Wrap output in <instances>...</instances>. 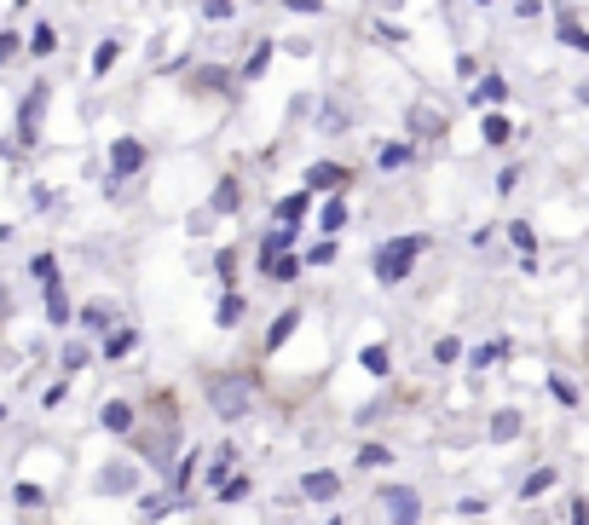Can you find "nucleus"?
Returning a JSON list of instances; mask_svg holds the SVG:
<instances>
[{
	"instance_id": "e433bc0d",
	"label": "nucleus",
	"mask_w": 589,
	"mask_h": 525,
	"mask_svg": "<svg viewBox=\"0 0 589 525\" xmlns=\"http://www.w3.org/2000/svg\"><path fill=\"white\" fill-rule=\"evenodd\" d=\"M30 277H35V283H52V277H64V272H58V254H52V249L30 254Z\"/></svg>"
},
{
	"instance_id": "423d86ee",
	"label": "nucleus",
	"mask_w": 589,
	"mask_h": 525,
	"mask_svg": "<svg viewBox=\"0 0 589 525\" xmlns=\"http://www.w3.org/2000/svg\"><path fill=\"white\" fill-rule=\"evenodd\" d=\"M353 186V168L347 162H307V174H301V191H313V196H330V191H347Z\"/></svg>"
},
{
	"instance_id": "3c124183",
	"label": "nucleus",
	"mask_w": 589,
	"mask_h": 525,
	"mask_svg": "<svg viewBox=\"0 0 589 525\" xmlns=\"http://www.w3.org/2000/svg\"><path fill=\"white\" fill-rule=\"evenodd\" d=\"M573 525H589V502H584V497L573 502Z\"/></svg>"
},
{
	"instance_id": "9b49d317",
	"label": "nucleus",
	"mask_w": 589,
	"mask_h": 525,
	"mask_svg": "<svg viewBox=\"0 0 589 525\" xmlns=\"http://www.w3.org/2000/svg\"><path fill=\"white\" fill-rule=\"evenodd\" d=\"M301 323H307V307H283L272 323H267V335H260V353H278V347H290V341H295V330H301Z\"/></svg>"
},
{
	"instance_id": "20e7f679",
	"label": "nucleus",
	"mask_w": 589,
	"mask_h": 525,
	"mask_svg": "<svg viewBox=\"0 0 589 525\" xmlns=\"http://www.w3.org/2000/svg\"><path fill=\"white\" fill-rule=\"evenodd\" d=\"M47 105H52V87H47V81H35V87L17 98V121H12V128H17L12 145H17V151L40 145V116H47Z\"/></svg>"
},
{
	"instance_id": "4be33fe9",
	"label": "nucleus",
	"mask_w": 589,
	"mask_h": 525,
	"mask_svg": "<svg viewBox=\"0 0 589 525\" xmlns=\"http://www.w3.org/2000/svg\"><path fill=\"white\" fill-rule=\"evenodd\" d=\"M272 52H278V40H272V35H267V40H255V52L243 58V70H237V81H260V75L272 70Z\"/></svg>"
},
{
	"instance_id": "de8ad7c7",
	"label": "nucleus",
	"mask_w": 589,
	"mask_h": 525,
	"mask_svg": "<svg viewBox=\"0 0 589 525\" xmlns=\"http://www.w3.org/2000/svg\"><path fill=\"white\" fill-rule=\"evenodd\" d=\"M509 237H515V249H520L526 260H532V249H538V237H532V226H520V219H515V226H509Z\"/></svg>"
},
{
	"instance_id": "6ab92c4d",
	"label": "nucleus",
	"mask_w": 589,
	"mask_h": 525,
	"mask_svg": "<svg viewBox=\"0 0 589 525\" xmlns=\"http://www.w3.org/2000/svg\"><path fill=\"white\" fill-rule=\"evenodd\" d=\"M358 370L376 375V381H388V375H393V347H388V341H370V347H358Z\"/></svg>"
},
{
	"instance_id": "c03bdc74",
	"label": "nucleus",
	"mask_w": 589,
	"mask_h": 525,
	"mask_svg": "<svg viewBox=\"0 0 589 525\" xmlns=\"http://www.w3.org/2000/svg\"><path fill=\"white\" fill-rule=\"evenodd\" d=\"M283 12H295V17H323L330 7H323V0H278Z\"/></svg>"
},
{
	"instance_id": "8fccbe9b",
	"label": "nucleus",
	"mask_w": 589,
	"mask_h": 525,
	"mask_svg": "<svg viewBox=\"0 0 589 525\" xmlns=\"http://www.w3.org/2000/svg\"><path fill=\"white\" fill-rule=\"evenodd\" d=\"M515 186H520V168H503V174H497V196H509Z\"/></svg>"
},
{
	"instance_id": "f257e3e1",
	"label": "nucleus",
	"mask_w": 589,
	"mask_h": 525,
	"mask_svg": "<svg viewBox=\"0 0 589 525\" xmlns=\"http://www.w3.org/2000/svg\"><path fill=\"white\" fill-rule=\"evenodd\" d=\"M202 404H209L226 428H237V421H249L260 410V375L255 370H214V375H202Z\"/></svg>"
},
{
	"instance_id": "f3484780",
	"label": "nucleus",
	"mask_w": 589,
	"mask_h": 525,
	"mask_svg": "<svg viewBox=\"0 0 589 525\" xmlns=\"http://www.w3.org/2000/svg\"><path fill=\"white\" fill-rule=\"evenodd\" d=\"M202 462H209V491H214V485H220V479H226V474L237 468V462H243V444H232V439H220L214 451H202Z\"/></svg>"
},
{
	"instance_id": "bb28decb",
	"label": "nucleus",
	"mask_w": 589,
	"mask_h": 525,
	"mask_svg": "<svg viewBox=\"0 0 589 525\" xmlns=\"http://www.w3.org/2000/svg\"><path fill=\"white\" fill-rule=\"evenodd\" d=\"M116 58H121V40H116V35H105V40L93 47V64H87V75H93V81H105V75L116 70Z\"/></svg>"
},
{
	"instance_id": "473e14b6",
	"label": "nucleus",
	"mask_w": 589,
	"mask_h": 525,
	"mask_svg": "<svg viewBox=\"0 0 589 525\" xmlns=\"http://www.w3.org/2000/svg\"><path fill=\"white\" fill-rule=\"evenodd\" d=\"M480 128H485V145H509V139H515V121L503 116V110H492V116L480 121Z\"/></svg>"
},
{
	"instance_id": "393cba45",
	"label": "nucleus",
	"mask_w": 589,
	"mask_h": 525,
	"mask_svg": "<svg viewBox=\"0 0 589 525\" xmlns=\"http://www.w3.org/2000/svg\"><path fill=\"white\" fill-rule=\"evenodd\" d=\"M24 52H30V58H52V52H58V29L47 24V17H40L35 29H24Z\"/></svg>"
},
{
	"instance_id": "dca6fc26",
	"label": "nucleus",
	"mask_w": 589,
	"mask_h": 525,
	"mask_svg": "<svg viewBox=\"0 0 589 525\" xmlns=\"http://www.w3.org/2000/svg\"><path fill=\"white\" fill-rule=\"evenodd\" d=\"M243 318H249V295H243V289H220V300H214V330H243Z\"/></svg>"
},
{
	"instance_id": "4468645a",
	"label": "nucleus",
	"mask_w": 589,
	"mask_h": 525,
	"mask_svg": "<svg viewBox=\"0 0 589 525\" xmlns=\"http://www.w3.org/2000/svg\"><path fill=\"white\" fill-rule=\"evenodd\" d=\"M75 318H81V330H87V335H105V330L121 323V307H116V300H81Z\"/></svg>"
},
{
	"instance_id": "1a4fd4ad",
	"label": "nucleus",
	"mask_w": 589,
	"mask_h": 525,
	"mask_svg": "<svg viewBox=\"0 0 589 525\" xmlns=\"http://www.w3.org/2000/svg\"><path fill=\"white\" fill-rule=\"evenodd\" d=\"M237 208H243V179L237 174H220L214 191H209V202H202V214H209V219H232Z\"/></svg>"
},
{
	"instance_id": "a18cd8bd",
	"label": "nucleus",
	"mask_w": 589,
	"mask_h": 525,
	"mask_svg": "<svg viewBox=\"0 0 589 525\" xmlns=\"http://www.w3.org/2000/svg\"><path fill=\"white\" fill-rule=\"evenodd\" d=\"M17 52H24V35H17V29H0V64H12Z\"/></svg>"
},
{
	"instance_id": "c85d7f7f",
	"label": "nucleus",
	"mask_w": 589,
	"mask_h": 525,
	"mask_svg": "<svg viewBox=\"0 0 589 525\" xmlns=\"http://www.w3.org/2000/svg\"><path fill=\"white\" fill-rule=\"evenodd\" d=\"M515 347H509V341H485V347H474V353H462V358H469L474 363V370H497V363L503 358H509Z\"/></svg>"
},
{
	"instance_id": "37998d69",
	"label": "nucleus",
	"mask_w": 589,
	"mask_h": 525,
	"mask_svg": "<svg viewBox=\"0 0 589 525\" xmlns=\"http://www.w3.org/2000/svg\"><path fill=\"white\" fill-rule=\"evenodd\" d=\"M64 398H70V375H58V381H47V387H40V410H58Z\"/></svg>"
},
{
	"instance_id": "a211bd4d",
	"label": "nucleus",
	"mask_w": 589,
	"mask_h": 525,
	"mask_svg": "<svg viewBox=\"0 0 589 525\" xmlns=\"http://www.w3.org/2000/svg\"><path fill=\"white\" fill-rule=\"evenodd\" d=\"M393 456H399L393 444H381V439H364L358 451H353V468H358V474H376V468H393Z\"/></svg>"
},
{
	"instance_id": "4d7b16f0",
	"label": "nucleus",
	"mask_w": 589,
	"mask_h": 525,
	"mask_svg": "<svg viewBox=\"0 0 589 525\" xmlns=\"http://www.w3.org/2000/svg\"><path fill=\"white\" fill-rule=\"evenodd\" d=\"M17 7H30V0H17Z\"/></svg>"
},
{
	"instance_id": "2f4dec72",
	"label": "nucleus",
	"mask_w": 589,
	"mask_h": 525,
	"mask_svg": "<svg viewBox=\"0 0 589 525\" xmlns=\"http://www.w3.org/2000/svg\"><path fill=\"white\" fill-rule=\"evenodd\" d=\"M12 502H17L24 514H35V509H47V491H40L35 479H17V485H12Z\"/></svg>"
},
{
	"instance_id": "864d4df0",
	"label": "nucleus",
	"mask_w": 589,
	"mask_h": 525,
	"mask_svg": "<svg viewBox=\"0 0 589 525\" xmlns=\"http://www.w3.org/2000/svg\"><path fill=\"white\" fill-rule=\"evenodd\" d=\"M323 525H347V520H341V514H330V520H323Z\"/></svg>"
},
{
	"instance_id": "39448f33",
	"label": "nucleus",
	"mask_w": 589,
	"mask_h": 525,
	"mask_svg": "<svg viewBox=\"0 0 589 525\" xmlns=\"http://www.w3.org/2000/svg\"><path fill=\"white\" fill-rule=\"evenodd\" d=\"M139 347H145V330H139V323H128V318H121L116 323V330H105V335H98V358H105V363H128Z\"/></svg>"
},
{
	"instance_id": "0eeeda50",
	"label": "nucleus",
	"mask_w": 589,
	"mask_h": 525,
	"mask_svg": "<svg viewBox=\"0 0 589 525\" xmlns=\"http://www.w3.org/2000/svg\"><path fill=\"white\" fill-rule=\"evenodd\" d=\"M381 509H388V525H422V491L416 485H381Z\"/></svg>"
},
{
	"instance_id": "7c9ffc66",
	"label": "nucleus",
	"mask_w": 589,
	"mask_h": 525,
	"mask_svg": "<svg viewBox=\"0 0 589 525\" xmlns=\"http://www.w3.org/2000/svg\"><path fill=\"white\" fill-rule=\"evenodd\" d=\"M232 81H237L232 70H220V64H202V70H197V93H232Z\"/></svg>"
},
{
	"instance_id": "4c0bfd02",
	"label": "nucleus",
	"mask_w": 589,
	"mask_h": 525,
	"mask_svg": "<svg viewBox=\"0 0 589 525\" xmlns=\"http://www.w3.org/2000/svg\"><path fill=\"white\" fill-rule=\"evenodd\" d=\"M318 133H347V110L323 98V105H318Z\"/></svg>"
},
{
	"instance_id": "79ce46f5",
	"label": "nucleus",
	"mask_w": 589,
	"mask_h": 525,
	"mask_svg": "<svg viewBox=\"0 0 589 525\" xmlns=\"http://www.w3.org/2000/svg\"><path fill=\"white\" fill-rule=\"evenodd\" d=\"M520 428H526L520 410H497V416H492V439H497V444H503V439H515Z\"/></svg>"
},
{
	"instance_id": "a878e982",
	"label": "nucleus",
	"mask_w": 589,
	"mask_h": 525,
	"mask_svg": "<svg viewBox=\"0 0 589 525\" xmlns=\"http://www.w3.org/2000/svg\"><path fill=\"white\" fill-rule=\"evenodd\" d=\"M133 485H139V474L128 468V462H110V468L98 474V491L105 497H121V491H133Z\"/></svg>"
},
{
	"instance_id": "09e8293b",
	"label": "nucleus",
	"mask_w": 589,
	"mask_h": 525,
	"mask_svg": "<svg viewBox=\"0 0 589 525\" xmlns=\"http://www.w3.org/2000/svg\"><path fill=\"white\" fill-rule=\"evenodd\" d=\"M550 393L566 404V410H573V404H578V387H573V381H566V375H550Z\"/></svg>"
},
{
	"instance_id": "72a5a7b5",
	"label": "nucleus",
	"mask_w": 589,
	"mask_h": 525,
	"mask_svg": "<svg viewBox=\"0 0 589 525\" xmlns=\"http://www.w3.org/2000/svg\"><path fill=\"white\" fill-rule=\"evenodd\" d=\"M335 254H341V242L335 237H318L307 254H301V266H335Z\"/></svg>"
},
{
	"instance_id": "5fc2aeb1",
	"label": "nucleus",
	"mask_w": 589,
	"mask_h": 525,
	"mask_svg": "<svg viewBox=\"0 0 589 525\" xmlns=\"http://www.w3.org/2000/svg\"><path fill=\"white\" fill-rule=\"evenodd\" d=\"M474 7H492V0H474Z\"/></svg>"
},
{
	"instance_id": "ddd939ff",
	"label": "nucleus",
	"mask_w": 589,
	"mask_h": 525,
	"mask_svg": "<svg viewBox=\"0 0 589 525\" xmlns=\"http://www.w3.org/2000/svg\"><path fill=\"white\" fill-rule=\"evenodd\" d=\"M295 491L307 497V502H323V509H330V502H341V474L335 468H307Z\"/></svg>"
},
{
	"instance_id": "58836bf2",
	"label": "nucleus",
	"mask_w": 589,
	"mask_h": 525,
	"mask_svg": "<svg viewBox=\"0 0 589 525\" xmlns=\"http://www.w3.org/2000/svg\"><path fill=\"white\" fill-rule=\"evenodd\" d=\"M202 24H232V17H237V0H202Z\"/></svg>"
},
{
	"instance_id": "6e6d98bb",
	"label": "nucleus",
	"mask_w": 589,
	"mask_h": 525,
	"mask_svg": "<svg viewBox=\"0 0 589 525\" xmlns=\"http://www.w3.org/2000/svg\"><path fill=\"white\" fill-rule=\"evenodd\" d=\"M0 421H7V404H0Z\"/></svg>"
},
{
	"instance_id": "f8f14e48",
	"label": "nucleus",
	"mask_w": 589,
	"mask_h": 525,
	"mask_svg": "<svg viewBox=\"0 0 589 525\" xmlns=\"http://www.w3.org/2000/svg\"><path fill=\"white\" fill-rule=\"evenodd\" d=\"M40 318H47L52 330H70V323H75V307H70V295H64V277L40 283Z\"/></svg>"
},
{
	"instance_id": "f704fd0d",
	"label": "nucleus",
	"mask_w": 589,
	"mask_h": 525,
	"mask_svg": "<svg viewBox=\"0 0 589 525\" xmlns=\"http://www.w3.org/2000/svg\"><path fill=\"white\" fill-rule=\"evenodd\" d=\"M503 98H509V81H503V75H485L474 87V105H503Z\"/></svg>"
},
{
	"instance_id": "c756f323",
	"label": "nucleus",
	"mask_w": 589,
	"mask_h": 525,
	"mask_svg": "<svg viewBox=\"0 0 589 525\" xmlns=\"http://www.w3.org/2000/svg\"><path fill=\"white\" fill-rule=\"evenodd\" d=\"M237 272H243V254H237V249H214V277H220V289H237Z\"/></svg>"
},
{
	"instance_id": "c9c22d12",
	"label": "nucleus",
	"mask_w": 589,
	"mask_h": 525,
	"mask_svg": "<svg viewBox=\"0 0 589 525\" xmlns=\"http://www.w3.org/2000/svg\"><path fill=\"white\" fill-rule=\"evenodd\" d=\"M295 237H301V226H278V231L260 237V254H283V249H295Z\"/></svg>"
},
{
	"instance_id": "7ed1b4c3",
	"label": "nucleus",
	"mask_w": 589,
	"mask_h": 525,
	"mask_svg": "<svg viewBox=\"0 0 589 525\" xmlns=\"http://www.w3.org/2000/svg\"><path fill=\"white\" fill-rule=\"evenodd\" d=\"M151 168V145L139 133H116L110 151H105V174H110V191H121L128 179H139Z\"/></svg>"
},
{
	"instance_id": "2eb2a0df",
	"label": "nucleus",
	"mask_w": 589,
	"mask_h": 525,
	"mask_svg": "<svg viewBox=\"0 0 589 525\" xmlns=\"http://www.w3.org/2000/svg\"><path fill=\"white\" fill-rule=\"evenodd\" d=\"M347 191H330V196H323L318 202V237H341V231H347Z\"/></svg>"
},
{
	"instance_id": "b1692460",
	"label": "nucleus",
	"mask_w": 589,
	"mask_h": 525,
	"mask_svg": "<svg viewBox=\"0 0 589 525\" xmlns=\"http://www.w3.org/2000/svg\"><path fill=\"white\" fill-rule=\"evenodd\" d=\"M93 358H98V353L87 347V335H81V341H64V347H58V370H64V375H81Z\"/></svg>"
},
{
	"instance_id": "cd10ccee",
	"label": "nucleus",
	"mask_w": 589,
	"mask_h": 525,
	"mask_svg": "<svg viewBox=\"0 0 589 525\" xmlns=\"http://www.w3.org/2000/svg\"><path fill=\"white\" fill-rule=\"evenodd\" d=\"M249 491H255V474H243V468H232L226 479L214 485V497H220V502H243Z\"/></svg>"
},
{
	"instance_id": "ea45409f",
	"label": "nucleus",
	"mask_w": 589,
	"mask_h": 525,
	"mask_svg": "<svg viewBox=\"0 0 589 525\" xmlns=\"http://www.w3.org/2000/svg\"><path fill=\"white\" fill-rule=\"evenodd\" d=\"M555 479H561V468H538L532 479H526V485H520V497H526V502H532V497H543V491H555Z\"/></svg>"
},
{
	"instance_id": "412c9836",
	"label": "nucleus",
	"mask_w": 589,
	"mask_h": 525,
	"mask_svg": "<svg viewBox=\"0 0 589 525\" xmlns=\"http://www.w3.org/2000/svg\"><path fill=\"white\" fill-rule=\"evenodd\" d=\"M307 214H313V191H290V196H283L278 208H272V219H278V226H301Z\"/></svg>"
},
{
	"instance_id": "9d476101",
	"label": "nucleus",
	"mask_w": 589,
	"mask_h": 525,
	"mask_svg": "<svg viewBox=\"0 0 589 525\" xmlns=\"http://www.w3.org/2000/svg\"><path fill=\"white\" fill-rule=\"evenodd\" d=\"M98 428H105L110 439H128L139 428V404L133 398H105L98 404Z\"/></svg>"
},
{
	"instance_id": "aec40b11",
	"label": "nucleus",
	"mask_w": 589,
	"mask_h": 525,
	"mask_svg": "<svg viewBox=\"0 0 589 525\" xmlns=\"http://www.w3.org/2000/svg\"><path fill=\"white\" fill-rule=\"evenodd\" d=\"M411 139H439L445 133V110H434V105H411Z\"/></svg>"
},
{
	"instance_id": "a19ab883",
	"label": "nucleus",
	"mask_w": 589,
	"mask_h": 525,
	"mask_svg": "<svg viewBox=\"0 0 589 525\" xmlns=\"http://www.w3.org/2000/svg\"><path fill=\"white\" fill-rule=\"evenodd\" d=\"M434 363H439V370L462 363V341H457V335H439V341H434Z\"/></svg>"
},
{
	"instance_id": "6e6552de",
	"label": "nucleus",
	"mask_w": 589,
	"mask_h": 525,
	"mask_svg": "<svg viewBox=\"0 0 589 525\" xmlns=\"http://www.w3.org/2000/svg\"><path fill=\"white\" fill-rule=\"evenodd\" d=\"M255 272L267 277V283H278V289H290V283L307 277V266H301L295 249H283V254H255Z\"/></svg>"
},
{
	"instance_id": "603ef678",
	"label": "nucleus",
	"mask_w": 589,
	"mask_h": 525,
	"mask_svg": "<svg viewBox=\"0 0 589 525\" xmlns=\"http://www.w3.org/2000/svg\"><path fill=\"white\" fill-rule=\"evenodd\" d=\"M0 318H12V289L0 283Z\"/></svg>"
},
{
	"instance_id": "5701e85b",
	"label": "nucleus",
	"mask_w": 589,
	"mask_h": 525,
	"mask_svg": "<svg viewBox=\"0 0 589 525\" xmlns=\"http://www.w3.org/2000/svg\"><path fill=\"white\" fill-rule=\"evenodd\" d=\"M416 162V139H399V145H381L376 151V168L381 174H399V168H411Z\"/></svg>"
},
{
	"instance_id": "f03ea898",
	"label": "nucleus",
	"mask_w": 589,
	"mask_h": 525,
	"mask_svg": "<svg viewBox=\"0 0 589 525\" xmlns=\"http://www.w3.org/2000/svg\"><path fill=\"white\" fill-rule=\"evenodd\" d=\"M422 254H428V231H399L388 242H376L370 277L381 283V289H399V283H411V272H416Z\"/></svg>"
},
{
	"instance_id": "49530a36",
	"label": "nucleus",
	"mask_w": 589,
	"mask_h": 525,
	"mask_svg": "<svg viewBox=\"0 0 589 525\" xmlns=\"http://www.w3.org/2000/svg\"><path fill=\"white\" fill-rule=\"evenodd\" d=\"M561 40H566V47H578V52H589V35L573 24V17H561Z\"/></svg>"
}]
</instances>
